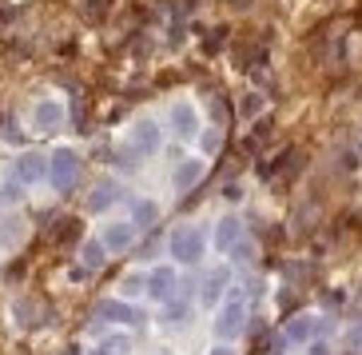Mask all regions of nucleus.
I'll return each instance as SVG.
<instances>
[{
	"mask_svg": "<svg viewBox=\"0 0 362 355\" xmlns=\"http://www.w3.org/2000/svg\"><path fill=\"white\" fill-rule=\"evenodd\" d=\"M215 339L219 344H231V339H239L247 327V288L243 283H235L231 291H227V300L215 308Z\"/></svg>",
	"mask_w": 362,
	"mask_h": 355,
	"instance_id": "nucleus-1",
	"label": "nucleus"
},
{
	"mask_svg": "<svg viewBox=\"0 0 362 355\" xmlns=\"http://www.w3.org/2000/svg\"><path fill=\"white\" fill-rule=\"evenodd\" d=\"M168 252H171V259H175V264L195 268V264L203 259V252H207V232H203V227H195V224L175 227V232H171V240H168Z\"/></svg>",
	"mask_w": 362,
	"mask_h": 355,
	"instance_id": "nucleus-2",
	"label": "nucleus"
},
{
	"mask_svg": "<svg viewBox=\"0 0 362 355\" xmlns=\"http://www.w3.org/2000/svg\"><path fill=\"white\" fill-rule=\"evenodd\" d=\"M124 148L136 152L139 160H151L156 152L163 148V132H160V120H151V116H139L136 124H132L128 132V140H124Z\"/></svg>",
	"mask_w": 362,
	"mask_h": 355,
	"instance_id": "nucleus-3",
	"label": "nucleus"
},
{
	"mask_svg": "<svg viewBox=\"0 0 362 355\" xmlns=\"http://www.w3.org/2000/svg\"><path fill=\"white\" fill-rule=\"evenodd\" d=\"M80 180V152L76 148H56L48 156V184L56 192H72Z\"/></svg>",
	"mask_w": 362,
	"mask_h": 355,
	"instance_id": "nucleus-4",
	"label": "nucleus"
},
{
	"mask_svg": "<svg viewBox=\"0 0 362 355\" xmlns=\"http://www.w3.org/2000/svg\"><path fill=\"white\" fill-rule=\"evenodd\" d=\"M96 323H119V327H144L148 315L139 312L132 300L116 295V300H100L96 303Z\"/></svg>",
	"mask_w": 362,
	"mask_h": 355,
	"instance_id": "nucleus-5",
	"label": "nucleus"
},
{
	"mask_svg": "<svg viewBox=\"0 0 362 355\" xmlns=\"http://www.w3.org/2000/svg\"><path fill=\"white\" fill-rule=\"evenodd\" d=\"M168 124H171V136L175 140H199V132H203V124H199V108L192 104V100H175V104L168 108Z\"/></svg>",
	"mask_w": 362,
	"mask_h": 355,
	"instance_id": "nucleus-6",
	"label": "nucleus"
},
{
	"mask_svg": "<svg viewBox=\"0 0 362 355\" xmlns=\"http://www.w3.org/2000/svg\"><path fill=\"white\" fill-rule=\"evenodd\" d=\"M180 271H175V264H156V268H148V300H156L163 308V303H171L175 295H180Z\"/></svg>",
	"mask_w": 362,
	"mask_h": 355,
	"instance_id": "nucleus-7",
	"label": "nucleus"
},
{
	"mask_svg": "<svg viewBox=\"0 0 362 355\" xmlns=\"http://www.w3.org/2000/svg\"><path fill=\"white\" fill-rule=\"evenodd\" d=\"M235 288V276L227 264H219V268L211 271H203V280H199V303L203 308H219V303L227 300V291Z\"/></svg>",
	"mask_w": 362,
	"mask_h": 355,
	"instance_id": "nucleus-8",
	"label": "nucleus"
},
{
	"mask_svg": "<svg viewBox=\"0 0 362 355\" xmlns=\"http://www.w3.org/2000/svg\"><path fill=\"white\" fill-rule=\"evenodd\" d=\"M327 335H330V327L315 312H298V315H291L283 339H287V344H303V347H307L310 339H327Z\"/></svg>",
	"mask_w": 362,
	"mask_h": 355,
	"instance_id": "nucleus-9",
	"label": "nucleus"
},
{
	"mask_svg": "<svg viewBox=\"0 0 362 355\" xmlns=\"http://www.w3.org/2000/svg\"><path fill=\"white\" fill-rule=\"evenodd\" d=\"M8 176L12 180H21L24 188H36V184L48 180V156H40V152H21V156L12 160Z\"/></svg>",
	"mask_w": 362,
	"mask_h": 355,
	"instance_id": "nucleus-10",
	"label": "nucleus"
},
{
	"mask_svg": "<svg viewBox=\"0 0 362 355\" xmlns=\"http://www.w3.org/2000/svg\"><path fill=\"white\" fill-rule=\"evenodd\" d=\"M139 227L132 224V220H107L104 227H100V240H104V248L116 256V252H128L132 244H136Z\"/></svg>",
	"mask_w": 362,
	"mask_h": 355,
	"instance_id": "nucleus-11",
	"label": "nucleus"
},
{
	"mask_svg": "<svg viewBox=\"0 0 362 355\" xmlns=\"http://www.w3.org/2000/svg\"><path fill=\"white\" fill-rule=\"evenodd\" d=\"M28 124H33V132H56L64 124V104L60 100H36L33 112H28Z\"/></svg>",
	"mask_w": 362,
	"mask_h": 355,
	"instance_id": "nucleus-12",
	"label": "nucleus"
},
{
	"mask_svg": "<svg viewBox=\"0 0 362 355\" xmlns=\"http://www.w3.org/2000/svg\"><path fill=\"white\" fill-rule=\"evenodd\" d=\"M192 291H199V283L180 288V295H175V300L163 303V323H168V327H183V323L192 320Z\"/></svg>",
	"mask_w": 362,
	"mask_h": 355,
	"instance_id": "nucleus-13",
	"label": "nucleus"
},
{
	"mask_svg": "<svg viewBox=\"0 0 362 355\" xmlns=\"http://www.w3.org/2000/svg\"><path fill=\"white\" fill-rule=\"evenodd\" d=\"M203 172H207V164H203L199 156H187V160L175 164V172H171V188H175V192H192L195 184L203 180Z\"/></svg>",
	"mask_w": 362,
	"mask_h": 355,
	"instance_id": "nucleus-14",
	"label": "nucleus"
},
{
	"mask_svg": "<svg viewBox=\"0 0 362 355\" xmlns=\"http://www.w3.org/2000/svg\"><path fill=\"white\" fill-rule=\"evenodd\" d=\"M239 240H243V224H239L235 215H227V220H219V224H215L211 244H215V252H219V256H231Z\"/></svg>",
	"mask_w": 362,
	"mask_h": 355,
	"instance_id": "nucleus-15",
	"label": "nucleus"
},
{
	"mask_svg": "<svg viewBox=\"0 0 362 355\" xmlns=\"http://www.w3.org/2000/svg\"><path fill=\"white\" fill-rule=\"evenodd\" d=\"M124 196H128V192H124L116 180H100L96 188H92V196H88V208H92V212H107V208L119 204Z\"/></svg>",
	"mask_w": 362,
	"mask_h": 355,
	"instance_id": "nucleus-16",
	"label": "nucleus"
},
{
	"mask_svg": "<svg viewBox=\"0 0 362 355\" xmlns=\"http://www.w3.org/2000/svg\"><path fill=\"white\" fill-rule=\"evenodd\" d=\"M107 256H112V252L104 248V240H100V236H88L84 248H80V271H100V268L107 264Z\"/></svg>",
	"mask_w": 362,
	"mask_h": 355,
	"instance_id": "nucleus-17",
	"label": "nucleus"
},
{
	"mask_svg": "<svg viewBox=\"0 0 362 355\" xmlns=\"http://www.w3.org/2000/svg\"><path fill=\"white\" fill-rule=\"evenodd\" d=\"M128 212H132V224H136L139 232L156 227V220H160V204H156V200H144V196L128 200Z\"/></svg>",
	"mask_w": 362,
	"mask_h": 355,
	"instance_id": "nucleus-18",
	"label": "nucleus"
},
{
	"mask_svg": "<svg viewBox=\"0 0 362 355\" xmlns=\"http://www.w3.org/2000/svg\"><path fill=\"white\" fill-rule=\"evenodd\" d=\"M119 295H124V300L148 295V271H128V276L119 280Z\"/></svg>",
	"mask_w": 362,
	"mask_h": 355,
	"instance_id": "nucleus-19",
	"label": "nucleus"
},
{
	"mask_svg": "<svg viewBox=\"0 0 362 355\" xmlns=\"http://www.w3.org/2000/svg\"><path fill=\"white\" fill-rule=\"evenodd\" d=\"M24 192H28V188H24L21 180L4 176V180H0V208H16V204L24 200Z\"/></svg>",
	"mask_w": 362,
	"mask_h": 355,
	"instance_id": "nucleus-20",
	"label": "nucleus"
},
{
	"mask_svg": "<svg viewBox=\"0 0 362 355\" xmlns=\"http://www.w3.org/2000/svg\"><path fill=\"white\" fill-rule=\"evenodd\" d=\"M100 351L104 355H128L132 351V335L128 332H107L104 339H100Z\"/></svg>",
	"mask_w": 362,
	"mask_h": 355,
	"instance_id": "nucleus-21",
	"label": "nucleus"
},
{
	"mask_svg": "<svg viewBox=\"0 0 362 355\" xmlns=\"http://www.w3.org/2000/svg\"><path fill=\"white\" fill-rule=\"evenodd\" d=\"M251 256H255V244H251V240H239V244H235V252H231V259H235V264H247V259H251Z\"/></svg>",
	"mask_w": 362,
	"mask_h": 355,
	"instance_id": "nucleus-22",
	"label": "nucleus"
},
{
	"mask_svg": "<svg viewBox=\"0 0 362 355\" xmlns=\"http://www.w3.org/2000/svg\"><path fill=\"white\" fill-rule=\"evenodd\" d=\"M0 240H4V244H16V240H21V224H16V220H4V224H0Z\"/></svg>",
	"mask_w": 362,
	"mask_h": 355,
	"instance_id": "nucleus-23",
	"label": "nucleus"
},
{
	"mask_svg": "<svg viewBox=\"0 0 362 355\" xmlns=\"http://www.w3.org/2000/svg\"><path fill=\"white\" fill-rule=\"evenodd\" d=\"M346 347L362 355V327H351V332H346Z\"/></svg>",
	"mask_w": 362,
	"mask_h": 355,
	"instance_id": "nucleus-24",
	"label": "nucleus"
},
{
	"mask_svg": "<svg viewBox=\"0 0 362 355\" xmlns=\"http://www.w3.org/2000/svg\"><path fill=\"white\" fill-rule=\"evenodd\" d=\"M307 355H330V344H327V339H310Z\"/></svg>",
	"mask_w": 362,
	"mask_h": 355,
	"instance_id": "nucleus-25",
	"label": "nucleus"
},
{
	"mask_svg": "<svg viewBox=\"0 0 362 355\" xmlns=\"http://www.w3.org/2000/svg\"><path fill=\"white\" fill-rule=\"evenodd\" d=\"M0 136H4V140H12V144H16V140H21V132H16V124H8V128H4V132H0Z\"/></svg>",
	"mask_w": 362,
	"mask_h": 355,
	"instance_id": "nucleus-26",
	"label": "nucleus"
},
{
	"mask_svg": "<svg viewBox=\"0 0 362 355\" xmlns=\"http://www.w3.org/2000/svg\"><path fill=\"white\" fill-rule=\"evenodd\" d=\"M207 355H235V351H231V344H215Z\"/></svg>",
	"mask_w": 362,
	"mask_h": 355,
	"instance_id": "nucleus-27",
	"label": "nucleus"
},
{
	"mask_svg": "<svg viewBox=\"0 0 362 355\" xmlns=\"http://www.w3.org/2000/svg\"><path fill=\"white\" fill-rule=\"evenodd\" d=\"M342 355H358V351H351V347H346V351H342Z\"/></svg>",
	"mask_w": 362,
	"mask_h": 355,
	"instance_id": "nucleus-28",
	"label": "nucleus"
},
{
	"mask_svg": "<svg viewBox=\"0 0 362 355\" xmlns=\"http://www.w3.org/2000/svg\"><path fill=\"white\" fill-rule=\"evenodd\" d=\"M92 355H104V351H100V347H96V351H92Z\"/></svg>",
	"mask_w": 362,
	"mask_h": 355,
	"instance_id": "nucleus-29",
	"label": "nucleus"
}]
</instances>
